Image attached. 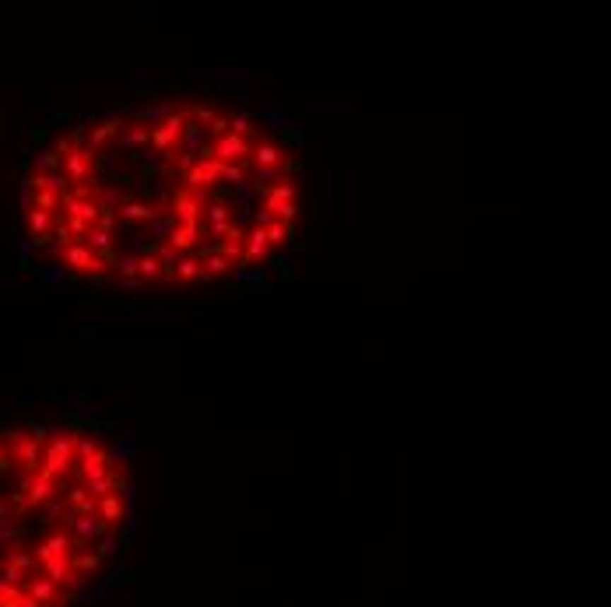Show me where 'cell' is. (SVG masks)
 Here are the masks:
<instances>
[{"label":"cell","instance_id":"obj_30","mask_svg":"<svg viewBox=\"0 0 611 607\" xmlns=\"http://www.w3.org/2000/svg\"><path fill=\"white\" fill-rule=\"evenodd\" d=\"M190 116H194V123H201V126H207V123H211V119H214L218 112H214L211 105H194V109H190Z\"/></svg>","mask_w":611,"mask_h":607},{"label":"cell","instance_id":"obj_24","mask_svg":"<svg viewBox=\"0 0 611 607\" xmlns=\"http://www.w3.org/2000/svg\"><path fill=\"white\" fill-rule=\"evenodd\" d=\"M228 134H235V137L250 141V134H253V119H250L246 112H235V116H228Z\"/></svg>","mask_w":611,"mask_h":607},{"label":"cell","instance_id":"obj_27","mask_svg":"<svg viewBox=\"0 0 611 607\" xmlns=\"http://www.w3.org/2000/svg\"><path fill=\"white\" fill-rule=\"evenodd\" d=\"M67 141H71V148H88V126L78 123V126L67 134Z\"/></svg>","mask_w":611,"mask_h":607},{"label":"cell","instance_id":"obj_21","mask_svg":"<svg viewBox=\"0 0 611 607\" xmlns=\"http://www.w3.org/2000/svg\"><path fill=\"white\" fill-rule=\"evenodd\" d=\"M57 165H60V158L53 155V148H46V151H35V155H32L28 172H35V176H39V172H50V169H57Z\"/></svg>","mask_w":611,"mask_h":607},{"label":"cell","instance_id":"obj_4","mask_svg":"<svg viewBox=\"0 0 611 607\" xmlns=\"http://www.w3.org/2000/svg\"><path fill=\"white\" fill-rule=\"evenodd\" d=\"M148 137H151L148 126H141V123H127V126L116 134V148H120L123 155H130V158H141L144 148H148Z\"/></svg>","mask_w":611,"mask_h":607},{"label":"cell","instance_id":"obj_3","mask_svg":"<svg viewBox=\"0 0 611 607\" xmlns=\"http://www.w3.org/2000/svg\"><path fill=\"white\" fill-rule=\"evenodd\" d=\"M35 562H39V569L46 565V562H57V558H71V534L67 530H57V534H50V537H42L39 544H35Z\"/></svg>","mask_w":611,"mask_h":607},{"label":"cell","instance_id":"obj_23","mask_svg":"<svg viewBox=\"0 0 611 607\" xmlns=\"http://www.w3.org/2000/svg\"><path fill=\"white\" fill-rule=\"evenodd\" d=\"M173 225H176V221H173V214H169V218H162V221H151V225H148V232H144V235H148V242L155 239V246H162V242L169 239Z\"/></svg>","mask_w":611,"mask_h":607},{"label":"cell","instance_id":"obj_33","mask_svg":"<svg viewBox=\"0 0 611 607\" xmlns=\"http://www.w3.org/2000/svg\"><path fill=\"white\" fill-rule=\"evenodd\" d=\"M207 126H211V134H214V141H218V137H225V134H228V116H221V112H218V116H214Z\"/></svg>","mask_w":611,"mask_h":607},{"label":"cell","instance_id":"obj_7","mask_svg":"<svg viewBox=\"0 0 611 607\" xmlns=\"http://www.w3.org/2000/svg\"><path fill=\"white\" fill-rule=\"evenodd\" d=\"M243 257L246 264L250 260H267L271 257V242H267V232L264 228H250L246 239H243Z\"/></svg>","mask_w":611,"mask_h":607},{"label":"cell","instance_id":"obj_14","mask_svg":"<svg viewBox=\"0 0 611 607\" xmlns=\"http://www.w3.org/2000/svg\"><path fill=\"white\" fill-rule=\"evenodd\" d=\"M99 516L112 526V523H123V516H127V506H123V499L120 495H102L99 499Z\"/></svg>","mask_w":611,"mask_h":607},{"label":"cell","instance_id":"obj_13","mask_svg":"<svg viewBox=\"0 0 611 607\" xmlns=\"http://www.w3.org/2000/svg\"><path fill=\"white\" fill-rule=\"evenodd\" d=\"M292 169H296V162H289V165H264V169H250V172H253V187H257V194H260V190H267V183H271V179L289 176Z\"/></svg>","mask_w":611,"mask_h":607},{"label":"cell","instance_id":"obj_15","mask_svg":"<svg viewBox=\"0 0 611 607\" xmlns=\"http://www.w3.org/2000/svg\"><path fill=\"white\" fill-rule=\"evenodd\" d=\"M134 453V435H123L116 446H109L105 449V464H109V471H116L120 464H127V456Z\"/></svg>","mask_w":611,"mask_h":607},{"label":"cell","instance_id":"obj_18","mask_svg":"<svg viewBox=\"0 0 611 607\" xmlns=\"http://www.w3.org/2000/svg\"><path fill=\"white\" fill-rule=\"evenodd\" d=\"M246 176H250V162H228V165H221V183H228V187H239V183H246Z\"/></svg>","mask_w":611,"mask_h":607},{"label":"cell","instance_id":"obj_34","mask_svg":"<svg viewBox=\"0 0 611 607\" xmlns=\"http://www.w3.org/2000/svg\"><path fill=\"white\" fill-rule=\"evenodd\" d=\"M267 225H274V214L264 207H253V228H267Z\"/></svg>","mask_w":611,"mask_h":607},{"label":"cell","instance_id":"obj_12","mask_svg":"<svg viewBox=\"0 0 611 607\" xmlns=\"http://www.w3.org/2000/svg\"><path fill=\"white\" fill-rule=\"evenodd\" d=\"M123 126H127V123L105 119L102 126H95V130H92V137H88V151H92V155H95V151H102V148H105V144H109V141H112V137H116Z\"/></svg>","mask_w":611,"mask_h":607},{"label":"cell","instance_id":"obj_2","mask_svg":"<svg viewBox=\"0 0 611 607\" xmlns=\"http://www.w3.org/2000/svg\"><path fill=\"white\" fill-rule=\"evenodd\" d=\"M211 158L228 165V162H250V141L235 137V134H225L211 144Z\"/></svg>","mask_w":611,"mask_h":607},{"label":"cell","instance_id":"obj_25","mask_svg":"<svg viewBox=\"0 0 611 607\" xmlns=\"http://www.w3.org/2000/svg\"><path fill=\"white\" fill-rule=\"evenodd\" d=\"M112 267L120 271V278H137V257L134 253H120L112 260Z\"/></svg>","mask_w":611,"mask_h":607},{"label":"cell","instance_id":"obj_22","mask_svg":"<svg viewBox=\"0 0 611 607\" xmlns=\"http://www.w3.org/2000/svg\"><path fill=\"white\" fill-rule=\"evenodd\" d=\"M112 478H116V471H109L105 478H95V481H85L88 499H95V502H99L102 495H112Z\"/></svg>","mask_w":611,"mask_h":607},{"label":"cell","instance_id":"obj_31","mask_svg":"<svg viewBox=\"0 0 611 607\" xmlns=\"http://www.w3.org/2000/svg\"><path fill=\"white\" fill-rule=\"evenodd\" d=\"M95 228H102V232L112 235V228H116V207H112V211H102L99 221H95Z\"/></svg>","mask_w":611,"mask_h":607},{"label":"cell","instance_id":"obj_5","mask_svg":"<svg viewBox=\"0 0 611 607\" xmlns=\"http://www.w3.org/2000/svg\"><path fill=\"white\" fill-rule=\"evenodd\" d=\"M204 225H207V235H211V239H225V235H228L232 218H228L225 201H207L204 204Z\"/></svg>","mask_w":611,"mask_h":607},{"label":"cell","instance_id":"obj_20","mask_svg":"<svg viewBox=\"0 0 611 607\" xmlns=\"http://www.w3.org/2000/svg\"><path fill=\"white\" fill-rule=\"evenodd\" d=\"M264 232H267L271 249H274V246H285L289 239H296V225H285V221H274V225H267Z\"/></svg>","mask_w":611,"mask_h":607},{"label":"cell","instance_id":"obj_16","mask_svg":"<svg viewBox=\"0 0 611 607\" xmlns=\"http://www.w3.org/2000/svg\"><path fill=\"white\" fill-rule=\"evenodd\" d=\"M228 267H232L228 260H221L218 253H207V257L201 260V278H197V281H214V278L228 274Z\"/></svg>","mask_w":611,"mask_h":607},{"label":"cell","instance_id":"obj_28","mask_svg":"<svg viewBox=\"0 0 611 607\" xmlns=\"http://www.w3.org/2000/svg\"><path fill=\"white\" fill-rule=\"evenodd\" d=\"M42 281H46V285H64V281H71V271L50 267V271H42Z\"/></svg>","mask_w":611,"mask_h":607},{"label":"cell","instance_id":"obj_9","mask_svg":"<svg viewBox=\"0 0 611 607\" xmlns=\"http://www.w3.org/2000/svg\"><path fill=\"white\" fill-rule=\"evenodd\" d=\"M281 204H296V183H289V179H285V183H278V187H267V190H264V204H260V207L274 214Z\"/></svg>","mask_w":611,"mask_h":607},{"label":"cell","instance_id":"obj_26","mask_svg":"<svg viewBox=\"0 0 611 607\" xmlns=\"http://www.w3.org/2000/svg\"><path fill=\"white\" fill-rule=\"evenodd\" d=\"M120 548H123V544H120V537H112V534H105V537H102V541H99V551H95V555H99V558H109V555H116Z\"/></svg>","mask_w":611,"mask_h":607},{"label":"cell","instance_id":"obj_32","mask_svg":"<svg viewBox=\"0 0 611 607\" xmlns=\"http://www.w3.org/2000/svg\"><path fill=\"white\" fill-rule=\"evenodd\" d=\"M260 119H264V123H274V126H285V130H289V116H285V112L264 109V112H260Z\"/></svg>","mask_w":611,"mask_h":607},{"label":"cell","instance_id":"obj_11","mask_svg":"<svg viewBox=\"0 0 611 607\" xmlns=\"http://www.w3.org/2000/svg\"><path fill=\"white\" fill-rule=\"evenodd\" d=\"M109 474V464H105V449H99V453H92L88 460H81V467H78V478H81V485L85 481H95V478H105Z\"/></svg>","mask_w":611,"mask_h":607},{"label":"cell","instance_id":"obj_17","mask_svg":"<svg viewBox=\"0 0 611 607\" xmlns=\"http://www.w3.org/2000/svg\"><path fill=\"white\" fill-rule=\"evenodd\" d=\"M173 278H180V281H197V278H201V260H197L194 253L176 257V274H173Z\"/></svg>","mask_w":611,"mask_h":607},{"label":"cell","instance_id":"obj_1","mask_svg":"<svg viewBox=\"0 0 611 607\" xmlns=\"http://www.w3.org/2000/svg\"><path fill=\"white\" fill-rule=\"evenodd\" d=\"M169 211H173V221H176V225L194 228L204 214V197H194V194H187V190H176L173 201H169Z\"/></svg>","mask_w":611,"mask_h":607},{"label":"cell","instance_id":"obj_6","mask_svg":"<svg viewBox=\"0 0 611 607\" xmlns=\"http://www.w3.org/2000/svg\"><path fill=\"white\" fill-rule=\"evenodd\" d=\"M201 228L194 225V228H187V225H173V232H169V239H165V246L176 253V257H187V253H194L197 246H201Z\"/></svg>","mask_w":611,"mask_h":607},{"label":"cell","instance_id":"obj_29","mask_svg":"<svg viewBox=\"0 0 611 607\" xmlns=\"http://www.w3.org/2000/svg\"><path fill=\"white\" fill-rule=\"evenodd\" d=\"M112 288H116V292H141V288H144V281H141V278H116V281H112Z\"/></svg>","mask_w":611,"mask_h":607},{"label":"cell","instance_id":"obj_19","mask_svg":"<svg viewBox=\"0 0 611 607\" xmlns=\"http://www.w3.org/2000/svg\"><path fill=\"white\" fill-rule=\"evenodd\" d=\"M137 278L148 285V281H155V278H162V264H158V257L155 253H144V257H137Z\"/></svg>","mask_w":611,"mask_h":607},{"label":"cell","instance_id":"obj_10","mask_svg":"<svg viewBox=\"0 0 611 607\" xmlns=\"http://www.w3.org/2000/svg\"><path fill=\"white\" fill-rule=\"evenodd\" d=\"M173 112V102H155V105H144V109H137V123L141 126H148V130H155V126H162L165 123V116Z\"/></svg>","mask_w":611,"mask_h":607},{"label":"cell","instance_id":"obj_8","mask_svg":"<svg viewBox=\"0 0 611 607\" xmlns=\"http://www.w3.org/2000/svg\"><path fill=\"white\" fill-rule=\"evenodd\" d=\"M250 165L253 169H264V165H285V151L278 148V144H271V141H260L257 148H250Z\"/></svg>","mask_w":611,"mask_h":607},{"label":"cell","instance_id":"obj_35","mask_svg":"<svg viewBox=\"0 0 611 607\" xmlns=\"http://www.w3.org/2000/svg\"><path fill=\"white\" fill-rule=\"evenodd\" d=\"M267 260H271V264H274L281 274H289V260H285V257H267Z\"/></svg>","mask_w":611,"mask_h":607}]
</instances>
